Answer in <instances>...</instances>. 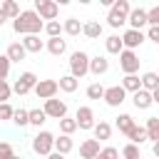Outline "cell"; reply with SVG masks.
Here are the masks:
<instances>
[{
  "label": "cell",
  "mask_w": 159,
  "mask_h": 159,
  "mask_svg": "<svg viewBox=\"0 0 159 159\" xmlns=\"http://www.w3.org/2000/svg\"><path fill=\"white\" fill-rule=\"evenodd\" d=\"M12 30L17 32V35H40L42 30H45V22L40 20V15L30 7V10H22L20 12V17H15L12 20Z\"/></svg>",
  "instance_id": "cell-1"
},
{
  "label": "cell",
  "mask_w": 159,
  "mask_h": 159,
  "mask_svg": "<svg viewBox=\"0 0 159 159\" xmlns=\"http://www.w3.org/2000/svg\"><path fill=\"white\" fill-rule=\"evenodd\" d=\"M129 12H132V5L127 2V0H114V5L109 7V12H107V25L109 27H122L124 22H127V17H129Z\"/></svg>",
  "instance_id": "cell-2"
},
{
  "label": "cell",
  "mask_w": 159,
  "mask_h": 159,
  "mask_svg": "<svg viewBox=\"0 0 159 159\" xmlns=\"http://www.w3.org/2000/svg\"><path fill=\"white\" fill-rule=\"evenodd\" d=\"M70 75L75 80H82L84 75H89V55L84 50H75L70 55Z\"/></svg>",
  "instance_id": "cell-3"
},
{
  "label": "cell",
  "mask_w": 159,
  "mask_h": 159,
  "mask_svg": "<svg viewBox=\"0 0 159 159\" xmlns=\"http://www.w3.org/2000/svg\"><path fill=\"white\" fill-rule=\"evenodd\" d=\"M32 152L40 154V157H47L55 152V134L47 132V129H40L35 137H32Z\"/></svg>",
  "instance_id": "cell-4"
},
{
  "label": "cell",
  "mask_w": 159,
  "mask_h": 159,
  "mask_svg": "<svg viewBox=\"0 0 159 159\" xmlns=\"http://www.w3.org/2000/svg\"><path fill=\"white\" fill-rule=\"evenodd\" d=\"M32 10L40 15V20L52 22V20H57V15H60V2H55V0H35V7H32Z\"/></svg>",
  "instance_id": "cell-5"
},
{
  "label": "cell",
  "mask_w": 159,
  "mask_h": 159,
  "mask_svg": "<svg viewBox=\"0 0 159 159\" xmlns=\"http://www.w3.org/2000/svg\"><path fill=\"white\" fill-rule=\"evenodd\" d=\"M139 55L137 52H132V50H122L119 52V67H122V72L124 75H137L139 72Z\"/></svg>",
  "instance_id": "cell-6"
},
{
  "label": "cell",
  "mask_w": 159,
  "mask_h": 159,
  "mask_svg": "<svg viewBox=\"0 0 159 159\" xmlns=\"http://www.w3.org/2000/svg\"><path fill=\"white\" fill-rule=\"evenodd\" d=\"M35 84H37V75H35V72H22V75L15 80L12 92H15V94H20V97H25L27 92H32V89H35Z\"/></svg>",
  "instance_id": "cell-7"
},
{
  "label": "cell",
  "mask_w": 159,
  "mask_h": 159,
  "mask_svg": "<svg viewBox=\"0 0 159 159\" xmlns=\"http://www.w3.org/2000/svg\"><path fill=\"white\" fill-rule=\"evenodd\" d=\"M42 112L47 114V119H57V122H60L62 117H67V102H65V99L52 97V99H47V102H45Z\"/></svg>",
  "instance_id": "cell-8"
},
{
  "label": "cell",
  "mask_w": 159,
  "mask_h": 159,
  "mask_svg": "<svg viewBox=\"0 0 159 159\" xmlns=\"http://www.w3.org/2000/svg\"><path fill=\"white\" fill-rule=\"evenodd\" d=\"M35 94H37V99H52L57 92H60V84H57V80H37V84H35V89H32Z\"/></svg>",
  "instance_id": "cell-9"
},
{
  "label": "cell",
  "mask_w": 159,
  "mask_h": 159,
  "mask_svg": "<svg viewBox=\"0 0 159 159\" xmlns=\"http://www.w3.org/2000/svg\"><path fill=\"white\" fill-rule=\"evenodd\" d=\"M107 107H122L127 102V92L122 89V84H112V87H104V97Z\"/></svg>",
  "instance_id": "cell-10"
},
{
  "label": "cell",
  "mask_w": 159,
  "mask_h": 159,
  "mask_svg": "<svg viewBox=\"0 0 159 159\" xmlns=\"http://www.w3.org/2000/svg\"><path fill=\"white\" fill-rule=\"evenodd\" d=\"M122 45H124V50H137V47H142L144 45V40H147V35L142 32V30H124L122 35Z\"/></svg>",
  "instance_id": "cell-11"
},
{
  "label": "cell",
  "mask_w": 159,
  "mask_h": 159,
  "mask_svg": "<svg viewBox=\"0 0 159 159\" xmlns=\"http://www.w3.org/2000/svg\"><path fill=\"white\" fill-rule=\"evenodd\" d=\"M75 122H77V129H94V112H92V107H77V112H75Z\"/></svg>",
  "instance_id": "cell-12"
},
{
  "label": "cell",
  "mask_w": 159,
  "mask_h": 159,
  "mask_svg": "<svg viewBox=\"0 0 159 159\" xmlns=\"http://www.w3.org/2000/svg\"><path fill=\"white\" fill-rule=\"evenodd\" d=\"M127 22H129V30H142V27H147V10H144V7H132Z\"/></svg>",
  "instance_id": "cell-13"
},
{
  "label": "cell",
  "mask_w": 159,
  "mask_h": 159,
  "mask_svg": "<svg viewBox=\"0 0 159 159\" xmlns=\"http://www.w3.org/2000/svg\"><path fill=\"white\" fill-rule=\"evenodd\" d=\"M99 152H102V147H99L97 139H84L80 144V159H94Z\"/></svg>",
  "instance_id": "cell-14"
},
{
  "label": "cell",
  "mask_w": 159,
  "mask_h": 159,
  "mask_svg": "<svg viewBox=\"0 0 159 159\" xmlns=\"http://www.w3.org/2000/svg\"><path fill=\"white\" fill-rule=\"evenodd\" d=\"M45 50H47L50 55L60 57V55H65V52H67V40H62V37H47Z\"/></svg>",
  "instance_id": "cell-15"
},
{
  "label": "cell",
  "mask_w": 159,
  "mask_h": 159,
  "mask_svg": "<svg viewBox=\"0 0 159 159\" xmlns=\"http://www.w3.org/2000/svg\"><path fill=\"white\" fill-rule=\"evenodd\" d=\"M109 70V60L104 57V55H97V57H89V72L94 75V77H99V75H104Z\"/></svg>",
  "instance_id": "cell-16"
},
{
  "label": "cell",
  "mask_w": 159,
  "mask_h": 159,
  "mask_svg": "<svg viewBox=\"0 0 159 159\" xmlns=\"http://www.w3.org/2000/svg\"><path fill=\"white\" fill-rule=\"evenodd\" d=\"M132 104H134L137 109H149V107L154 104V99H152V92H147V89H139V92H134V94H132Z\"/></svg>",
  "instance_id": "cell-17"
},
{
  "label": "cell",
  "mask_w": 159,
  "mask_h": 159,
  "mask_svg": "<svg viewBox=\"0 0 159 159\" xmlns=\"http://www.w3.org/2000/svg\"><path fill=\"white\" fill-rule=\"evenodd\" d=\"M20 42H22L25 52H42L45 50V42L40 40V35H25Z\"/></svg>",
  "instance_id": "cell-18"
},
{
  "label": "cell",
  "mask_w": 159,
  "mask_h": 159,
  "mask_svg": "<svg viewBox=\"0 0 159 159\" xmlns=\"http://www.w3.org/2000/svg\"><path fill=\"white\" fill-rule=\"evenodd\" d=\"M7 60L10 62H22L25 57H27V52H25V47H22V42H10L7 45Z\"/></svg>",
  "instance_id": "cell-19"
},
{
  "label": "cell",
  "mask_w": 159,
  "mask_h": 159,
  "mask_svg": "<svg viewBox=\"0 0 159 159\" xmlns=\"http://www.w3.org/2000/svg\"><path fill=\"white\" fill-rule=\"evenodd\" d=\"M72 147H75L72 137H67V134H60V137H55V152H57V154L67 157V154L72 152Z\"/></svg>",
  "instance_id": "cell-20"
},
{
  "label": "cell",
  "mask_w": 159,
  "mask_h": 159,
  "mask_svg": "<svg viewBox=\"0 0 159 159\" xmlns=\"http://www.w3.org/2000/svg\"><path fill=\"white\" fill-rule=\"evenodd\" d=\"M62 32L70 35V37H77V35H82V22H80L77 17H67V20L62 22Z\"/></svg>",
  "instance_id": "cell-21"
},
{
  "label": "cell",
  "mask_w": 159,
  "mask_h": 159,
  "mask_svg": "<svg viewBox=\"0 0 159 159\" xmlns=\"http://www.w3.org/2000/svg\"><path fill=\"white\" fill-rule=\"evenodd\" d=\"M122 89L124 92H139L142 89V80H139V75H124L122 77Z\"/></svg>",
  "instance_id": "cell-22"
},
{
  "label": "cell",
  "mask_w": 159,
  "mask_h": 159,
  "mask_svg": "<svg viewBox=\"0 0 159 159\" xmlns=\"http://www.w3.org/2000/svg\"><path fill=\"white\" fill-rule=\"evenodd\" d=\"M114 124H117V129H119L124 137H127V134H129V132L137 127V122H134V117H132V114H119Z\"/></svg>",
  "instance_id": "cell-23"
},
{
  "label": "cell",
  "mask_w": 159,
  "mask_h": 159,
  "mask_svg": "<svg viewBox=\"0 0 159 159\" xmlns=\"http://www.w3.org/2000/svg\"><path fill=\"white\" fill-rule=\"evenodd\" d=\"M92 132H94V139H97V142H107V139L112 137V124L99 119V122L94 124V129H92Z\"/></svg>",
  "instance_id": "cell-24"
},
{
  "label": "cell",
  "mask_w": 159,
  "mask_h": 159,
  "mask_svg": "<svg viewBox=\"0 0 159 159\" xmlns=\"http://www.w3.org/2000/svg\"><path fill=\"white\" fill-rule=\"evenodd\" d=\"M82 35H84L87 40H97V37L102 35V25H99L97 20H89V22L82 25Z\"/></svg>",
  "instance_id": "cell-25"
},
{
  "label": "cell",
  "mask_w": 159,
  "mask_h": 159,
  "mask_svg": "<svg viewBox=\"0 0 159 159\" xmlns=\"http://www.w3.org/2000/svg\"><path fill=\"white\" fill-rule=\"evenodd\" d=\"M57 84H60V89H62V92L72 94V92H77V87H80V80H75L72 75H62V77L57 80Z\"/></svg>",
  "instance_id": "cell-26"
},
{
  "label": "cell",
  "mask_w": 159,
  "mask_h": 159,
  "mask_svg": "<svg viewBox=\"0 0 159 159\" xmlns=\"http://www.w3.org/2000/svg\"><path fill=\"white\" fill-rule=\"evenodd\" d=\"M144 129H147V139H149L152 144L159 142V117H149L147 124H144Z\"/></svg>",
  "instance_id": "cell-27"
},
{
  "label": "cell",
  "mask_w": 159,
  "mask_h": 159,
  "mask_svg": "<svg viewBox=\"0 0 159 159\" xmlns=\"http://www.w3.org/2000/svg\"><path fill=\"white\" fill-rule=\"evenodd\" d=\"M104 50H107L109 55H119V52L124 50V45H122V37H119V35H109V37L104 40Z\"/></svg>",
  "instance_id": "cell-28"
},
{
  "label": "cell",
  "mask_w": 159,
  "mask_h": 159,
  "mask_svg": "<svg viewBox=\"0 0 159 159\" xmlns=\"http://www.w3.org/2000/svg\"><path fill=\"white\" fill-rule=\"evenodd\" d=\"M139 80H142V89H147V92H154L159 87V75L157 72H144Z\"/></svg>",
  "instance_id": "cell-29"
},
{
  "label": "cell",
  "mask_w": 159,
  "mask_h": 159,
  "mask_svg": "<svg viewBox=\"0 0 159 159\" xmlns=\"http://www.w3.org/2000/svg\"><path fill=\"white\" fill-rule=\"evenodd\" d=\"M127 137H129V144H137V147H139V144H144V142H149V139H147V129H144V127H139V124H137Z\"/></svg>",
  "instance_id": "cell-30"
},
{
  "label": "cell",
  "mask_w": 159,
  "mask_h": 159,
  "mask_svg": "<svg viewBox=\"0 0 159 159\" xmlns=\"http://www.w3.org/2000/svg\"><path fill=\"white\" fill-rule=\"evenodd\" d=\"M0 7H2V12L7 15V20H15V17H20V12H22V10H20V5H17L15 0H5Z\"/></svg>",
  "instance_id": "cell-31"
},
{
  "label": "cell",
  "mask_w": 159,
  "mask_h": 159,
  "mask_svg": "<svg viewBox=\"0 0 159 159\" xmlns=\"http://www.w3.org/2000/svg\"><path fill=\"white\" fill-rule=\"evenodd\" d=\"M75 132H77V122H75V117H62V119H60V134L72 137Z\"/></svg>",
  "instance_id": "cell-32"
},
{
  "label": "cell",
  "mask_w": 159,
  "mask_h": 159,
  "mask_svg": "<svg viewBox=\"0 0 159 159\" xmlns=\"http://www.w3.org/2000/svg\"><path fill=\"white\" fill-rule=\"evenodd\" d=\"M12 124H17V127H27L30 124V109H15V114H12Z\"/></svg>",
  "instance_id": "cell-33"
},
{
  "label": "cell",
  "mask_w": 159,
  "mask_h": 159,
  "mask_svg": "<svg viewBox=\"0 0 159 159\" xmlns=\"http://www.w3.org/2000/svg\"><path fill=\"white\" fill-rule=\"evenodd\" d=\"M45 122H47V114L42 109H30V127H37L40 129Z\"/></svg>",
  "instance_id": "cell-34"
},
{
  "label": "cell",
  "mask_w": 159,
  "mask_h": 159,
  "mask_svg": "<svg viewBox=\"0 0 159 159\" xmlns=\"http://www.w3.org/2000/svg\"><path fill=\"white\" fill-rule=\"evenodd\" d=\"M45 32H47V37H62V22L60 20L45 22Z\"/></svg>",
  "instance_id": "cell-35"
},
{
  "label": "cell",
  "mask_w": 159,
  "mask_h": 159,
  "mask_svg": "<svg viewBox=\"0 0 159 159\" xmlns=\"http://www.w3.org/2000/svg\"><path fill=\"white\" fill-rule=\"evenodd\" d=\"M122 157H124V159H142L139 147H137V144H129V142L122 147Z\"/></svg>",
  "instance_id": "cell-36"
},
{
  "label": "cell",
  "mask_w": 159,
  "mask_h": 159,
  "mask_svg": "<svg viewBox=\"0 0 159 159\" xmlns=\"http://www.w3.org/2000/svg\"><path fill=\"white\" fill-rule=\"evenodd\" d=\"M87 97H89V99H102V97H104V87H102L99 82H92V84L87 87Z\"/></svg>",
  "instance_id": "cell-37"
},
{
  "label": "cell",
  "mask_w": 159,
  "mask_h": 159,
  "mask_svg": "<svg viewBox=\"0 0 159 159\" xmlns=\"http://www.w3.org/2000/svg\"><path fill=\"white\" fill-rule=\"evenodd\" d=\"M147 27H159V5L147 10Z\"/></svg>",
  "instance_id": "cell-38"
},
{
  "label": "cell",
  "mask_w": 159,
  "mask_h": 159,
  "mask_svg": "<svg viewBox=\"0 0 159 159\" xmlns=\"http://www.w3.org/2000/svg\"><path fill=\"white\" fill-rule=\"evenodd\" d=\"M10 94H12V84L7 80H0V104H5L10 99Z\"/></svg>",
  "instance_id": "cell-39"
},
{
  "label": "cell",
  "mask_w": 159,
  "mask_h": 159,
  "mask_svg": "<svg viewBox=\"0 0 159 159\" xmlns=\"http://www.w3.org/2000/svg\"><path fill=\"white\" fill-rule=\"evenodd\" d=\"M17 154H15V149H12V144L10 142H0V159H15Z\"/></svg>",
  "instance_id": "cell-40"
},
{
  "label": "cell",
  "mask_w": 159,
  "mask_h": 159,
  "mask_svg": "<svg viewBox=\"0 0 159 159\" xmlns=\"http://www.w3.org/2000/svg\"><path fill=\"white\" fill-rule=\"evenodd\" d=\"M12 114H15V109L10 107V102H5V104H0V122H12Z\"/></svg>",
  "instance_id": "cell-41"
},
{
  "label": "cell",
  "mask_w": 159,
  "mask_h": 159,
  "mask_svg": "<svg viewBox=\"0 0 159 159\" xmlns=\"http://www.w3.org/2000/svg\"><path fill=\"white\" fill-rule=\"evenodd\" d=\"M10 60H7V55H0V80H7V75H10Z\"/></svg>",
  "instance_id": "cell-42"
},
{
  "label": "cell",
  "mask_w": 159,
  "mask_h": 159,
  "mask_svg": "<svg viewBox=\"0 0 159 159\" xmlns=\"http://www.w3.org/2000/svg\"><path fill=\"white\" fill-rule=\"evenodd\" d=\"M99 154H102L104 159H119V149H117V147H104Z\"/></svg>",
  "instance_id": "cell-43"
},
{
  "label": "cell",
  "mask_w": 159,
  "mask_h": 159,
  "mask_svg": "<svg viewBox=\"0 0 159 159\" xmlns=\"http://www.w3.org/2000/svg\"><path fill=\"white\" fill-rule=\"evenodd\" d=\"M147 40H152L154 45H159V27H147Z\"/></svg>",
  "instance_id": "cell-44"
},
{
  "label": "cell",
  "mask_w": 159,
  "mask_h": 159,
  "mask_svg": "<svg viewBox=\"0 0 159 159\" xmlns=\"http://www.w3.org/2000/svg\"><path fill=\"white\" fill-rule=\"evenodd\" d=\"M152 154L159 159V142H154V144H152Z\"/></svg>",
  "instance_id": "cell-45"
},
{
  "label": "cell",
  "mask_w": 159,
  "mask_h": 159,
  "mask_svg": "<svg viewBox=\"0 0 159 159\" xmlns=\"http://www.w3.org/2000/svg\"><path fill=\"white\" fill-rule=\"evenodd\" d=\"M5 22H7V15H5V12H2V7H0V27H2Z\"/></svg>",
  "instance_id": "cell-46"
},
{
  "label": "cell",
  "mask_w": 159,
  "mask_h": 159,
  "mask_svg": "<svg viewBox=\"0 0 159 159\" xmlns=\"http://www.w3.org/2000/svg\"><path fill=\"white\" fill-rule=\"evenodd\" d=\"M152 99H154V104H159V87L152 92Z\"/></svg>",
  "instance_id": "cell-47"
},
{
  "label": "cell",
  "mask_w": 159,
  "mask_h": 159,
  "mask_svg": "<svg viewBox=\"0 0 159 159\" xmlns=\"http://www.w3.org/2000/svg\"><path fill=\"white\" fill-rule=\"evenodd\" d=\"M45 159H65V157H62V154H57V152H52V154H47Z\"/></svg>",
  "instance_id": "cell-48"
},
{
  "label": "cell",
  "mask_w": 159,
  "mask_h": 159,
  "mask_svg": "<svg viewBox=\"0 0 159 159\" xmlns=\"http://www.w3.org/2000/svg\"><path fill=\"white\" fill-rule=\"evenodd\" d=\"M94 159H104V157H102V154H97V157H94Z\"/></svg>",
  "instance_id": "cell-49"
},
{
  "label": "cell",
  "mask_w": 159,
  "mask_h": 159,
  "mask_svg": "<svg viewBox=\"0 0 159 159\" xmlns=\"http://www.w3.org/2000/svg\"><path fill=\"white\" fill-rule=\"evenodd\" d=\"M15 159H22V157H15Z\"/></svg>",
  "instance_id": "cell-50"
},
{
  "label": "cell",
  "mask_w": 159,
  "mask_h": 159,
  "mask_svg": "<svg viewBox=\"0 0 159 159\" xmlns=\"http://www.w3.org/2000/svg\"><path fill=\"white\" fill-rule=\"evenodd\" d=\"M157 75H159V72H157Z\"/></svg>",
  "instance_id": "cell-51"
}]
</instances>
